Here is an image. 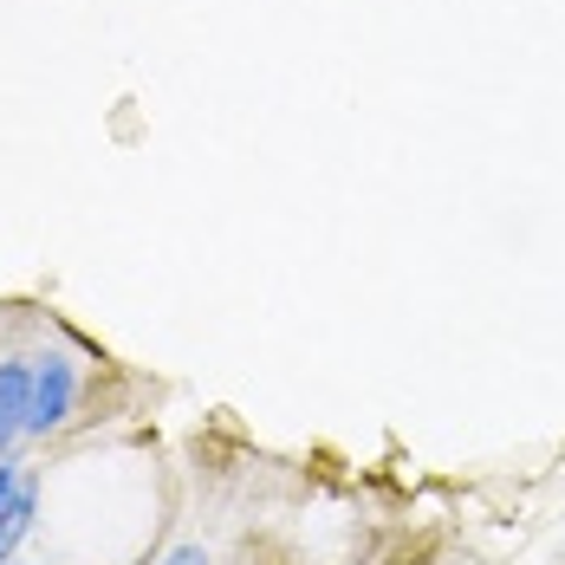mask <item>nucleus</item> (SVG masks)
I'll return each mask as SVG.
<instances>
[{"label":"nucleus","mask_w":565,"mask_h":565,"mask_svg":"<svg viewBox=\"0 0 565 565\" xmlns=\"http://www.w3.org/2000/svg\"><path fill=\"white\" fill-rule=\"evenodd\" d=\"M26 409H33V358L0 364V455L26 436Z\"/></svg>","instance_id":"2"},{"label":"nucleus","mask_w":565,"mask_h":565,"mask_svg":"<svg viewBox=\"0 0 565 565\" xmlns=\"http://www.w3.org/2000/svg\"><path fill=\"white\" fill-rule=\"evenodd\" d=\"M20 481H26L20 468H0V513L13 508V494H20Z\"/></svg>","instance_id":"4"},{"label":"nucleus","mask_w":565,"mask_h":565,"mask_svg":"<svg viewBox=\"0 0 565 565\" xmlns=\"http://www.w3.org/2000/svg\"><path fill=\"white\" fill-rule=\"evenodd\" d=\"M163 565H209V553H202V546H175Z\"/></svg>","instance_id":"5"},{"label":"nucleus","mask_w":565,"mask_h":565,"mask_svg":"<svg viewBox=\"0 0 565 565\" xmlns=\"http://www.w3.org/2000/svg\"><path fill=\"white\" fill-rule=\"evenodd\" d=\"M13 565H20V559H13Z\"/></svg>","instance_id":"6"},{"label":"nucleus","mask_w":565,"mask_h":565,"mask_svg":"<svg viewBox=\"0 0 565 565\" xmlns=\"http://www.w3.org/2000/svg\"><path fill=\"white\" fill-rule=\"evenodd\" d=\"M33 508H40V494H33V481H20L13 508L0 513V565H13V553H20V540L33 533Z\"/></svg>","instance_id":"3"},{"label":"nucleus","mask_w":565,"mask_h":565,"mask_svg":"<svg viewBox=\"0 0 565 565\" xmlns=\"http://www.w3.org/2000/svg\"><path fill=\"white\" fill-rule=\"evenodd\" d=\"M78 409V364L65 351H40L33 358V409H26V436H53L65 416Z\"/></svg>","instance_id":"1"}]
</instances>
